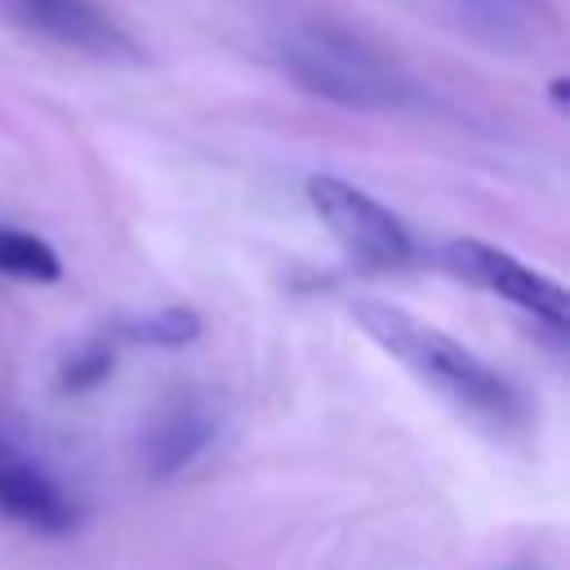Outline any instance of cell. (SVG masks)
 Returning <instances> with one entry per match:
<instances>
[{
  "instance_id": "1",
  "label": "cell",
  "mask_w": 570,
  "mask_h": 570,
  "mask_svg": "<svg viewBox=\"0 0 570 570\" xmlns=\"http://www.w3.org/2000/svg\"><path fill=\"white\" fill-rule=\"evenodd\" d=\"M352 321L392 356L401 361L423 387H432L445 405H454L459 414L476 419L490 432H512L525 423V401L521 392L490 370L476 352H468L459 338L423 325L419 316H410L405 307L379 303V298H356L352 303Z\"/></svg>"
},
{
  "instance_id": "2",
  "label": "cell",
  "mask_w": 570,
  "mask_h": 570,
  "mask_svg": "<svg viewBox=\"0 0 570 570\" xmlns=\"http://www.w3.org/2000/svg\"><path fill=\"white\" fill-rule=\"evenodd\" d=\"M281 67L307 94L356 111H392L414 98V85L401 62L338 22L294 27L281 40Z\"/></svg>"
},
{
  "instance_id": "3",
  "label": "cell",
  "mask_w": 570,
  "mask_h": 570,
  "mask_svg": "<svg viewBox=\"0 0 570 570\" xmlns=\"http://www.w3.org/2000/svg\"><path fill=\"white\" fill-rule=\"evenodd\" d=\"M307 200L316 209V218L330 227V236L361 263L374 272H396L414 258V240L405 232V223L379 205L370 191L352 187L347 178L334 174H312L307 178Z\"/></svg>"
},
{
  "instance_id": "4",
  "label": "cell",
  "mask_w": 570,
  "mask_h": 570,
  "mask_svg": "<svg viewBox=\"0 0 570 570\" xmlns=\"http://www.w3.org/2000/svg\"><path fill=\"white\" fill-rule=\"evenodd\" d=\"M441 258H445V267H450L459 281H468V285H476V289H485V294H494V298L521 307L525 316L543 321L548 330L561 334V330L570 325L566 285L552 281V276H543V272H534L530 263L512 258L508 249H499V245H490V240L463 236V240H450V245L441 249Z\"/></svg>"
},
{
  "instance_id": "5",
  "label": "cell",
  "mask_w": 570,
  "mask_h": 570,
  "mask_svg": "<svg viewBox=\"0 0 570 570\" xmlns=\"http://www.w3.org/2000/svg\"><path fill=\"white\" fill-rule=\"evenodd\" d=\"M9 22L22 31L102 62H138L134 36L98 0H0Z\"/></svg>"
},
{
  "instance_id": "6",
  "label": "cell",
  "mask_w": 570,
  "mask_h": 570,
  "mask_svg": "<svg viewBox=\"0 0 570 570\" xmlns=\"http://www.w3.org/2000/svg\"><path fill=\"white\" fill-rule=\"evenodd\" d=\"M0 512L40 534H67L76 525V503L53 485V476L4 441H0Z\"/></svg>"
},
{
  "instance_id": "7",
  "label": "cell",
  "mask_w": 570,
  "mask_h": 570,
  "mask_svg": "<svg viewBox=\"0 0 570 570\" xmlns=\"http://www.w3.org/2000/svg\"><path fill=\"white\" fill-rule=\"evenodd\" d=\"M218 436V414L200 401V396H174L142 436V463L151 476H174L183 472L191 459H200L209 450V441Z\"/></svg>"
},
{
  "instance_id": "8",
  "label": "cell",
  "mask_w": 570,
  "mask_h": 570,
  "mask_svg": "<svg viewBox=\"0 0 570 570\" xmlns=\"http://www.w3.org/2000/svg\"><path fill=\"white\" fill-rule=\"evenodd\" d=\"M454 13L490 45H525L548 22L539 0H454Z\"/></svg>"
},
{
  "instance_id": "9",
  "label": "cell",
  "mask_w": 570,
  "mask_h": 570,
  "mask_svg": "<svg viewBox=\"0 0 570 570\" xmlns=\"http://www.w3.org/2000/svg\"><path fill=\"white\" fill-rule=\"evenodd\" d=\"M0 276L31 281V285H53L62 276V263L49 240L22 232V227H0Z\"/></svg>"
},
{
  "instance_id": "10",
  "label": "cell",
  "mask_w": 570,
  "mask_h": 570,
  "mask_svg": "<svg viewBox=\"0 0 570 570\" xmlns=\"http://www.w3.org/2000/svg\"><path fill=\"white\" fill-rule=\"evenodd\" d=\"M116 334L125 343H142V347H187L200 334V316L191 307H156L142 316L116 321Z\"/></svg>"
},
{
  "instance_id": "11",
  "label": "cell",
  "mask_w": 570,
  "mask_h": 570,
  "mask_svg": "<svg viewBox=\"0 0 570 570\" xmlns=\"http://www.w3.org/2000/svg\"><path fill=\"white\" fill-rule=\"evenodd\" d=\"M111 370H116V352H111V343H107V338H85L80 347H71V352L58 361L53 383H58V392L80 396V392H94Z\"/></svg>"
}]
</instances>
